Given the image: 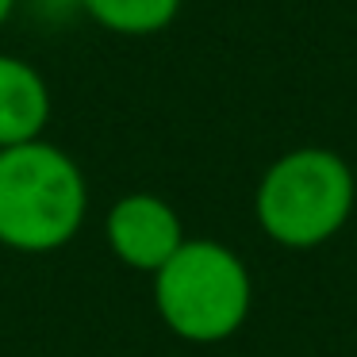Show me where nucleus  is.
<instances>
[{"label":"nucleus","mask_w":357,"mask_h":357,"mask_svg":"<svg viewBox=\"0 0 357 357\" xmlns=\"http://www.w3.org/2000/svg\"><path fill=\"white\" fill-rule=\"evenodd\" d=\"M89 188L77 162L54 142L0 150V242L20 254H50L85 223Z\"/></svg>","instance_id":"f257e3e1"},{"label":"nucleus","mask_w":357,"mask_h":357,"mask_svg":"<svg viewBox=\"0 0 357 357\" xmlns=\"http://www.w3.org/2000/svg\"><path fill=\"white\" fill-rule=\"evenodd\" d=\"M357 200L354 169L334 150L303 146L277 158L257 185V223L273 242L311 250L346 227Z\"/></svg>","instance_id":"f03ea898"},{"label":"nucleus","mask_w":357,"mask_h":357,"mask_svg":"<svg viewBox=\"0 0 357 357\" xmlns=\"http://www.w3.org/2000/svg\"><path fill=\"white\" fill-rule=\"evenodd\" d=\"M162 323L185 342H223L250 315V273L238 254L208 238L185 246L154 273Z\"/></svg>","instance_id":"7ed1b4c3"},{"label":"nucleus","mask_w":357,"mask_h":357,"mask_svg":"<svg viewBox=\"0 0 357 357\" xmlns=\"http://www.w3.org/2000/svg\"><path fill=\"white\" fill-rule=\"evenodd\" d=\"M104 234L112 254L139 273H158L185 246L181 215L154 192H131L116 200L104 219Z\"/></svg>","instance_id":"20e7f679"},{"label":"nucleus","mask_w":357,"mask_h":357,"mask_svg":"<svg viewBox=\"0 0 357 357\" xmlns=\"http://www.w3.org/2000/svg\"><path fill=\"white\" fill-rule=\"evenodd\" d=\"M50 123V89L31 62L0 54V150L43 139Z\"/></svg>","instance_id":"39448f33"},{"label":"nucleus","mask_w":357,"mask_h":357,"mask_svg":"<svg viewBox=\"0 0 357 357\" xmlns=\"http://www.w3.org/2000/svg\"><path fill=\"white\" fill-rule=\"evenodd\" d=\"M81 12L96 20L104 31L142 39L165 31L177 20L181 0H81Z\"/></svg>","instance_id":"423d86ee"},{"label":"nucleus","mask_w":357,"mask_h":357,"mask_svg":"<svg viewBox=\"0 0 357 357\" xmlns=\"http://www.w3.org/2000/svg\"><path fill=\"white\" fill-rule=\"evenodd\" d=\"M16 4H20V0H0V27H4V24L12 20V12H16Z\"/></svg>","instance_id":"0eeeda50"}]
</instances>
